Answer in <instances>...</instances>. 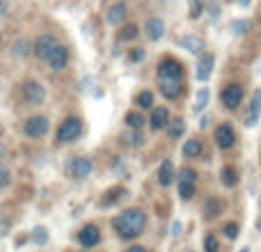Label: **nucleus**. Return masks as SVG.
<instances>
[{
  "instance_id": "obj_1",
  "label": "nucleus",
  "mask_w": 261,
  "mask_h": 252,
  "mask_svg": "<svg viewBox=\"0 0 261 252\" xmlns=\"http://www.w3.org/2000/svg\"><path fill=\"white\" fill-rule=\"evenodd\" d=\"M113 227L117 232L119 239H135L144 232L147 227V213L140 211V209H128V211L119 213L113 220Z\"/></svg>"
},
{
  "instance_id": "obj_2",
  "label": "nucleus",
  "mask_w": 261,
  "mask_h": 252,
  "mask_svg": "<svg viewBox=\"0 0 261 252\" xmlns=\"http://www.w3.org/2000/svg\"><path fill=\"white\" fill-rule=\"evenodd\" d=\"M21 96L28 106H39L41 101L46 99V87L41 85L39 81H25L23 83V90H21Z\"/></svg>"
},
{
  "instance_id": "obj_3",
  "label": "nucleus",
  "mask_w": 261,
  "mask_h": 252,
  "mask_svg": "<svg viewBox=\"0 0 261 252\" xmlns=\"http://www.w3.org/2000/svg\"><path fill=\"white\" fill-rule=\"evenodd\" d=\"M158 78L161 81H181L184 78V64L174 58H165L158 64Z\"/></svg>"
},
{
  "instance_id": "obj_4",
  "label": "nucleus",
  "mask_w": 261,
  "mask_h": 252,
  "mask_svg": "<svg viewBox=\"0 0 261 252\" xmlns=\"http://www.w3.org/2000/svg\"><path fill=\"white\" fill-rule=\"evenodd\" d=\"M83 131V124L78 117H67L62 124H60L58 133H55V140L58 142H71V140H76L78 135H81Z\"/></svg>"
},
{
  "instance_id": "obj_5",
  "label": "nucleus",
  "mask_w": 261,
  "mask_h": 252,
  "mask_svg": "<svg viewBox=\"0 0 261 252\" xmlns=\"http://www.w3.org/2000/svg\"><path fill=\"white\" fill-rule=\"evenodd\" d=\"M220 101L225 104V108L236 110L241 106V101H243V87H241L239 83H229V85L220 92Z\"/></svg>"
},
{
  "instance_id": "obj_6",
  "label": "nucleus",
  "mask_w": 261,
  "mask_h": 252,
  "mask_svg": "<svg viewBox=\"0 0 261 252\" xmlns=\"http://www.w3.org/2000/svg\"><path fill=\"white\" fill-rule=\"evenodd\" d=\"M23 131H25L28 138H44L48 133V119L41 117V115H35L23 124Z\"/></svg>"
},
{
  "instance_id": "obj_7",
  "label": "nucleus",
  "mask_w": 261,
  "mask_h": 252,
  "mask_svg": "<svg viewBox=\"0 0 261 252\" xmlns=\"http://www.w3.org/2000/svg\"><path fill=\"white\" fill-rule=\"evenodd\" d=\"M46 62H48V67L53 69V71H62V69H67V62H69V51L64 48L62 44H58L53 51H50L48 58H46Z\"/></svg>"
},
{
  "instance_id": "obj_8",
  "label": "nucleus",
  "mask_w": 261,
  "mask_h": 252,
  "mask_svg": "<svg viewBox=\"0 0 261 252\" xmlns=\"http://www.w3.org/2000/svg\"><path fill=\"white\" fill-rule=\"evenodd\" d=\"M55 46H58V39H55L53 35H41L39 39L35 41V46H32V53H35L39 60H44V62H46V58L50 55V51H53Z\"/></svg>"
},
{
  "instance_id": "obj_9",
  "label": "nucleus",
  "mask_w": 261,
  "mask_h": 252,
  "mask_svg": "<svg viewBox=\"0 0 261 252\" xmlns=\"http://www.w3.org/2000/svg\"><path fill=\"white\" fill-rule=\"evenodd\" d=\"M213 138H216V142H218V147L220 149H231L234 147V142H236V133H234V129H231L229 124L218 126L216 133H213Z\"/></svg>"
},
{
  "instance_id": "obj_10",
  "label": "nucleus",
  "mask_w": 261,
  "mask_h": 252,
  "mask_svg": "<svg viewBox=\"0 0 261 252\" xmlns=\"http://www.w3.org/2000/svg\"><path fill=\"white\" fill-rule=\"evenodd\" d=\"M78 241H81L83 248H94L101 241V232L96 225H85L81 232H78Z\"/></svg>"
},
{
  "instance_id": "obj_11",
  "label": "nucleus",
  "mask_w": 261,
  "mask_h": 252,
  "mask_svg": "<svg viewBox=\"0 0 261 252\" xmlns=\"http://www.w3.org/2000/svg\"><path fill=\"white\" fill-rule=\"evenodd\" d=\"M92 170H94V163H92L90 158H76V161H71V165H69V172H71V177H76V179H87V177L92 174Z\"/></svg>"
},
{
  "instance_id": "obj_12",
  "label": "nucleus",
  "mask_w": 261,
  "mask_h": 252,
  "mask_svg": "<svg viewBox=\"0 0 261 252\" xmlns=\"http://www.w3.org/2000/svg\"><path fill=\"white\" fill-rule=\"evenodd\" d=\"M161 94L170 101L179 99V96L184 94V83L181 81H161Z\"/></svg>"
},
{
  "instance_id": "obj_13",
  "label": "nucleus",
  "mask_w": 261,
  "mask_h": 252,
  "mask_svg": "<svg viewBox=\"0 0 261 252\" xmlns=\"http://www.w3.org/2000/svg\"><path fill=\"white\" fill-rule=\"evenodd\" d=\"M202 211H204V218H206V220H216V218L225 211V204H222L220 197H208L206 202H204Z\"/></svg>"
},
{
  "instance_id": "obj_14",
  "label": "nucleus",
  "mask_w": 261,
  "mask_h": 252,
  "mask_svg": "<svg viewBox=\"0 0 261 252\" xmlns=\"http://www.w3.org/2000/svg\"><path fill=\"white\" fill-rule=\"evenodd\" d=\"M126 14H128L126 5L117 3V5H113V7L108 9V14H106V21H108L110 26H122L124 18H126Z\"/></svg>"
},
{
  "instance_id": "obj_15",
  "label": "nucleus",
  "mask_w": 261,
  "mask_h": 252,
  "mask_svg": "<svg viewBox=\"0 0 261 252\" xmlns=\"http://www.w3.org/2000/svg\"><path fill=\"white\" fill-rule=\"evenodd\" d=\"M151 129L153 131H161V129H167V124H170V110L167 108H153L151 110Z\"/></svg>"
},
{
  "instance_id": "obj_16",
  "label": "nucleus",
  "mask_w": 261,
  "mask_h": 252,
  "mask_svg": "<svg viewBox=\"0 0 261 252\" xmlns=\"http://www.w3.org/2000/svg\"><path fill=\"white\" fill-rule=\"evenodd\" d=\"M144 32H147V37L151 41H158L163 37V32H165V23H163V18H147Z\"/></svg>"
},
{
  "instance_id": "obj_17",
  "label": "nucleus",
  "mask_w": 261,
  "mask_h": 252,
  "mask_svg": "<svg viewBox=\"0 0 261 252\" xmlns=\"http://www.w3.org/2000/svg\"><path fill=\"white\" fill-rule=\"evenodd\" d=\"M213 55L211 53H204L202 58H199V64H197V81H208V76H211V71H213Z\"/></svg>"
},
{
  "instance_id": "obj_18",
  "label": "nucleus",
  "mask_w": 261,
  "mask_h": 252,
  "mask_svg": "<svg viewBox=\"0 0 261 252\" xmlns=\"http://www.w3.org/2000/svg\"><path fill=\"white\" fill-rule=\"evenodd\" d=\"M259 115H261V94L257 92V94L252 96V101H250L248 106V115H245V126H254L259 122Z\"/></svg>"
},
{
  "instance_id": "obj_19",
  "label": "nucleus",
  "mask_w": 261,
  "mask_h": 252,
  "mask_svg": "<svg viewBox=\"0 0 261 252\" xmlns=\"http://www.w3.org/2000/svg\"><path fill=\"white\" fill-rule=\"evenodd\" d=\"M172 181H174V165H172V161H163L161 170H158V184L170 186Z\"/></svg>"
},
{
  "instance_id": "obj_20",
  "label": "nucleus",
  "mask_w": 261,
  "mask_h": 252,
  "mask_svg": "<svg viewBox=\"0 0 261 252\" xmlns=\"http://www.w3.org/2000/svg\"><path fill=\"white\" fill-rule=\"evenodd\" d=\"M181 44H184L186 48H188L190 53H195V55H202L204 53V39H202V37H197V35L184 37V39H181Z\"/></svg>"
},
{
  "instance_id": "obj_21",
  "label": "nucleus",
  "mask_w": 261,
  "mask_h": 252,
  "mask_svg": "<svg viewBox=\"0 0 261 252\" xmlns=\"http://www.w3.org/2000/svg\"><path fill=\"white\" fill-rule=\"evenodd\" d=\"M181 152H184V156L186 158H199L202 156V152H204V147H202V142H199V140H186V144H184V149H181Z\"/></svg>"
},
{
  "instance_id": "obj_22",
  "label": "nucleus",
  "mask_w": 261,
  "mask_h": 252,
  "mask_svg": "<svg viewBox=\"0 0 261 252\" xmlns=\"http://www.w3.org/2000/svg\"><path fill=\"white\" fill-rule=\"evenodd\" d=\"M124 197H126V188L117 186V188H113V190H108V193H106V197L101 199V207H110V204H117L119 199H124Z\"/></svg>"
},
{
  "instance_id": "obj_23",
  "label": "nucleus",
  "mask_w": 261,
  "mask_h": 252,
  "mask_svg": "<svg viewBox=\"0 0 261 252\" xmlns=\"http://www.w3.org/2000/svg\"><path fill=\"white\" fill-rule=\"evenodd\" d=\"M220 181H222V186H227V188H234V186L239 184V172H236L234 167H222Z\"/></svg>"
},
{
  "instance_id": "obj_24",
  "label": "nucleus",
  "mask_w": 261,
  "mask_h": 252,
  "mask_svg": "<svg viewBox=\"0 0 261 252\" xmlns=\"http://www.w3.org/2000/svg\"><path fill=\"white\" fill-rule=\"evenodd\" d=\"M135 104H138V108H142V110H149L153 106V94L149 90H142V92H138V96H135Z\"/></svg>"
},
{
  "instance_id": "obj_25",
  "label": "nucleus",
  "mask_w": 261,
  "mask_h": 252,
  "mask_svg": "<svg viewBox=\"0 0 261 252\" xmlns=\"http://www.w3.org/2000/svg\"><path fill=\"white\" fill-rule=\"evenodd\" d=\"M184 129H186L184 119H170V124H167V133H170V138H174V140L184 135Z\"/></svg>"
},
{
  "instance_id": "obj_26",
  "label": "nucleus",
  "mask_w": 261,
  "mask_h": 252,
  "mask_svg": "<svg viewBox=\"0 0 261 252\" xmlns=\"http://www.w3.org/2000/svg\"><path fill=\"white\" fill-rule=\"evenodd\" d=\"M197 181V172L190 170V167H184L179 174V184H195Z\"/></svg>"
},
{
  "instance_id": "obj_27",
  "label": "nucleus",
  "mask_w": 261,
  "mask_h": 252,
  "mask_svg": "<svg viewBox=\"0 0 261 252\" xmlns=\"http://www.w3.org/2000/svg\"><path fill=\"white\" fill-rule=\"evenodd\" d=\"M126 124L130 126V129L138 131V129H142V126H144V117H142V115H138V113H128L126 115Z\"/></svg>"
},
{
  "instance_id": "obj_28",
  "label": "nucleus",
  "mask_w": 261,
  "mask_h": 252,
  "mask_svg": "<svg viewBox=\"0 0 261 252\" xmlns=\"http://www.w3.org/2000/svg\"><path fill=\"white\" fill-rule=\"evenodd\" d=\"M138 37V28L130 23V26H124L122 28V32H119V39L122 41H130V39H135Z\"/></svg>"
},
{
  "instance_id": "obj_29",
  "label": "nucleus",
  "mask_w": 261,
  "mask_h": 252,
  "mask_svg": "<svg viewBox=\"0 0 261 252\" xmlns=\"http://www.w3.org/2000/svg\"><path fill=\"white\" fill-rule=\"evenodd\" d=\"M179 195L181 199H190L195 195V184H179Z\"/></svg>"
},
{
  "instance_id": "obj_30",
  "label": "nucleus",
  "mask_w": 261,
  "mask_h": 252,
  "mask_svg": "<svg viewBox=\"0 0 261 252\" xmlns=\"http://www.w3.org/2000/svg\"><path fill=\"white\" fill-rule=\"evenodd\" d=\"M204 250H206V252H218V239L213 234L204 236Z\"/></svg>"
},
{
  "instance_id": "obj_31",
  "label": "nucleus",
  "mask_w": 261,
  "mask_h": 252,
  "mask_svg": "<svg viewBox=\"0 0 261 252\" xmlns=\"http://www.w3.org/2000/svg\"><path fill=\"white\" fill-rule=\"evenodd\" d=\"M222 232H225V236L227 239H236V236H239V225H236V222H227L225 227H222Z\"/></svg>"
},
{
  "instance_id": "obj_32",
  "label": "nucleus",
  "mask_w": 261,
  "mask_h": 252,
  "mask_svg": "<svg viewBox=\"0 0 261 252\" xmlns=\"http://www.w3.org/2000/svg\"><path fill=\"white\" fill-rule=\"evenodd\" d=\"M250 26H252L250 21H234V23H231V28H234L236 35H245V32L250 30Z\"/></svg>"
},
{
  "instance_id": "obj_33",
  "label": "nucleus",
  "mask_w": 261,
  "mask_h": 252,
  "mask_svg": "<svg viewBox=\"0 0 261 252\" xmlns=\"http://www.w3.org/2000/svg\"><path fill=\"white\" fill-rule=\"evenodd\" d=\"M14 53H16L18 58H25V55L30 53V44H28V41H16V46H14Z\"/></svg>"
},
{
  "instance_id": "obj_34",
  "label": "nucleus",
  "mask_w": 261,
  "mask_h": 252,
  "mask_svg": "<svg viewBox=\"0 0 261 252\" xmlns=\"http://www.w3.org/2000/svg\"><path fill=\"white\" fill-rule=\"evenodd\" d=\"M206 101H208V90L204 87V90L197 92V104H195V110H202L204 106H206Z\"/></svg>"
},
{
  "instance_id": "obj_35",
  "label": "nucleus",
  "mask_w": 261,
  "mask_h": 252,
  "mask_svg": "<svg viewBox=\"0 0 261 252\" xmlns=\"http://www.w3.org/2000/svg\"><path fill=\"white\" fill-rule=\"evenodd\" d=\"M9 181H12V174H9V170H7V167H3V165H0V190H3V188H7V186H9Z\"/></svg>"
},
{
  "instance_id": "obj_36",
  "label": "nucleus",
  "mask_w": 261,
  "mask_h": 252,
  "mask_svg": "<svg viewBox=\"0 0 261 252\" xmlns=\"http://www.w3.org/2000/svg\"><path fill=\"white\" fill-rule=\"evenodd\" d=\"M126 142L130 144V147H142V142H144V140H142V135H140V133H133V135H126Z\"/></svg>"
},
{
  "instance_id": "obj_37",
  "label": "nucleus",
  "mask_w": 261,
  "mask_h": 252,
  "mask_svg": "<svg viewBox=\"0 0 261 252\" xmlns=\"http://www.w3.org/2000/svg\"><path fill=\"white\" fill-rule=\"evenodd\" d=\"M35 241H37V243H41V245L48 241V234H46L44 227H37V230H35Z\"/></svg>"
},
{
  "instance_id": "obj_38",
  "label": "nucleus",
  "mask_w": 261,
  "mask_h": 252,
  "mask_svg": "<svg viewBox=\"0 0 261 252\" xmlns=\"http://www.w3.org/2000/svg\"><path fill=\"white\" fill-rule=\"evenodd\" d=\"M202 5H199V0H190V16L193 18H197L199 14H202Z\"/></svg>"
},
{
  "instance_id": "obj_39",
  "label": "nucleus",
  "mask_w": 261,
  "mask_h": 252,
  "mask_svg": "<svg viewBox=\"0 0 261 252\" xmlns=\"http://www.w3.org/2000/svg\"><path fill=\"white\" fill-rule=\"evenodd\" d=\"M9 227H12V222H9L7 218H3V216H0V236H5V234H7V232H9Z\"/></svg>"
},
{
  "instance_id": "obj_40",
  "label": "nucleus",
  "mask_w": 261,
  "mask_h": 252,
  "mask_svg": "<svg viewBox=\"0 0 261 252\" xmlns=\"http://www.w3.org/2000/svg\"><path fill=\"white\" fill-rule=\"evenodd\" d=\"M142 55H144V53L138 48V51H133V53L128 55V60H133V62H138V60H142Z\"/></svg>"
},
{
  "instance_id": "obj_41",
  "label": "nucleus",
  "mask_w": 261,
  "mask_h": 252,
  "mask_svg": "<svg viewBox=\"0 0 261 252\" xmlns=\"http://www.w3.org/2000/svg\"><path fill=\"white\" fill-rule=\"evenodd\" d=\"M126 252H147V250H144L142 245H133V248H128Z\"/></svg>"
},
{
  "instance_id": "obj_42",
  "label": "nucleus",
  "mask_w": 261,
  "mask_h": 252,
  "mask_svg": "<svg viewBox=\"0 0 261 252\" xmlns=\"http://www.w3.org/2000/svg\"><path fill=\"white\" fill-rule=\"evenodd\" d=\"M5 12H7V5H5V3H3V0H0V18H3V16H5Z\"/></svg>"
},
{
  "instance_id": "obj_43",
  "label": "nucleus",
  "mask_w": 261,
  "mask_h": 252,
  "mask_svg": "<svg viewBox=\"0 0 261 252\" xmlns=\"http://www.w3.org/2000/svg\"><path fill=\"white\" fill-rule=\"evenodd\" d=\"M239 3H243V5H248V3H250V0H239Z\"/></svg>"
},
{
  "instance_id": "obj_44",
  "label": "nucleus",
  "mask_w": 261,
  "mask_h": 252,
  "mask_svg": "<svg viewBox=\"0 0 261 252\" xmlns=\"http://www.w3.org/2000/svg\"><path fill=\"white\" fill-rule=\"evenodd\" d=\"M241 252H250V250H248V248H243V250H241Z\"/></svg>"
},
{
  "instance_id": "obj_45",
  "label": "nucleus",
  "mask_w": 261,
  "mask_h": 252,
  "mask_svg": "<svg viewBox=\"0 0 261 252\" xmlns=\"http://www.w3.org/2000/svg\"><path fill=\"white\" fill-rule=\"evenodd\" d=\"M0 135H3V129H0Z\"/></svg>"
}]
</instances>
